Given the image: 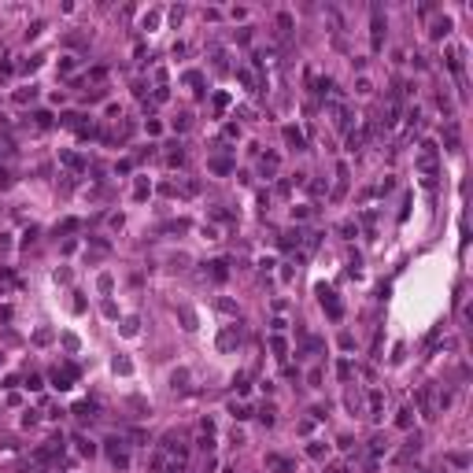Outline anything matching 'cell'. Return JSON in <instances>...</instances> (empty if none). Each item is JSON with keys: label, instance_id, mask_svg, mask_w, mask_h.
<instances>
[{"label": "cell", "instance_id": "6da1fadb", "mask_svg": "<svg viewBox=\"0 0 473 473\" xmlns=\"http://www.w3.org/2000/svg\"><path fill=\"white\" fill-rule=\"evenodd\" d=\"M318 296H322V307L329 311V318H340V303H337V292L325 289V285H318Z\"/></svg>", "mask_w": 473, "mask_h": 473}, {"label": "cell", "instance_id": "9c48e42d", "mask_svg": "<svg viewBox=\"0 0 473 473\" xmlns=\"http://www.w3.org/2000/svg\"><path fill=\"white\" fill-rule=\"evenodd\" d=\"M74 444H78V451H82V455H92V444H85V436H78Z\"/></svg>", "mask_w": 473, "mask_h": 473}, {"label": "cell", "instance_id": "3957f363", "mask_svg": "<svg viewBox=\"0 0 473 473\" xmlns=\"http://www.w3.org/2000/svg\"><path fill=\"white\" fill-rule=\"evenodd\" d=\"M381 30H384V23H381V8H374V48H381Z\"/></svg>", "mask_w": 473, "mask_h": 473}, {"label": "cell", "instance_id": "7a4b0ae2", "mask_svg": "<svg viewBox=\"0 0 473 473\" xmlns=\"http://www.w3.org/2000/svg\"><path fill=\"white\" fill-rule=\"evenodd\" d=\"M74 374H78V370H74L70 362H67L63 370L56 366V374H52V381H56V388H70V381H74Z\"/></svg>", "mask_w": 473, "mask_h": 473}, {"label": "cell", "instance_id": "277c9868", "mask_svg": "<svg viewBox=\"0 0 473 473\" xmlns=\"http://www.w3.org/2000/svg\"><path fill=\"white\" fill-rule=\"evenodd\" d=\"M266 466H270V470H277V473H289V462H285L281 455H270V458H266Z\"/></svg>", "mask_w": 473, "mask_h": 473}, {"label": "cell", "instance_id": "5b68a950", "mask_svg": "<svg viewBox=\"0 0 473 473\" xmlns=\"http://www.w3.org/2000/svg\"><path fill=\"white\" fill-rule=\"evenodd\" d=\"M74 414H78V418H96V403H78Z\"/></svg>", "mask_w": 473, "mask_h": 473}, {"label": "cell", "instance_id": "ba28073f", "mask_svg": "<svg viewBox=\"0 0 473 473\" xmlns=\"http://www.w3.org/2000/svg\"><path fill=\"white\" fill-rule=\"evenodd\" d=\"M285 137H289V141L296 144V148H299V144H303V137H299V130H292V126H289V130H285Z\"/></svg>", "mask_w": 473, "mask_h": 473}, {"label": "cell", "instance_id": "52a82bcc", "mask_svg": "<svg viewBox=\"0 0 473 473\" xmlns=\"http://www.w3.org/2000/svg\"><path fill=\"white\" fill-rule=\"evenodd\" d=\"M274 170H277V156H266L263 159V174H274Z\"/></svg>", "mask_w": 473, "mask_h": 473}, {"label": "cell", "instance_id": "8992f818", "mask_svg": "<svg viewBox=\"0 0 473 473\" xmlns=\"http://www.w3.org/2000/svg\"><path fill=\"white\" fill-rule=\"evenodd\" d=\"M211 277H215V281H222V277H225V263H222V259L211 263Z\"/></svg>", "mask_w": 473, "mask_h": 473}]
</instances>
